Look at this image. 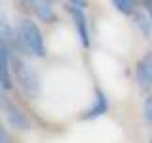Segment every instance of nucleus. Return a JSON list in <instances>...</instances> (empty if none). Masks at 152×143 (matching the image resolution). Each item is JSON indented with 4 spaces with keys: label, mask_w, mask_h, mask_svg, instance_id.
<instances>
[{
    "label": "nucleus",
    "mask_w": 152,
    "mask_h": 143,
    "mask_svg": "<svg viewBox=\"0 0 152 143\" xmlns=\"http://www.w3.org/2000/svg\"><path fill=\"white\" fill-rule=\"evenodd\" d=\"M13 38L17 42V48L23 50V54L34 55V57H44L46 55V46H44V36L38 25L31 19H21L17 29L13 31Z\"/></svg>",
    "instance_id": "nucleus-1"
},
{
    "label": "nucleus",
    "mask_w": 152,
    "mask_h": 143,
    "mask_svg": "<svg viewBox=\"0 0 152 143\" xmlns=\"http://www.w3.org/2000/svg\"><path fill=\"white\" fill-rule=\"evenodd\" d=\"M13 71H15V78L23 92L31 97H38L40 95V80H38L34 69L25 59H13Z\"/></svg>",
    "instance_id": "nucleus-2"
},
{
    "label": "nucleus",
    "mask_w": 152,
    "mask_h": 143,
    "mask_svg": "<svg viewBox=\"0 0 152 143\" xmlns=\"http://www.w3.org/2000/svg\"><path fill=\"white\" fill-rule=\"evenodd\" d=\"M135 80L141 90H148L152 86V52H148L135 67Z\"/></svg>",
    "instance_id": "nucleus-3"
},
{
    "label": "nucleus",
    "mask_w": 152,
    "mask_h": 143,
    "mask_svg": "<svg viewBox=\"0 0 152 143\" xmlns=\"http://www.w3.org/2000/svg\"><path fill=\"white\" fill-rule=\"evenodd\" d=\"M70 13H72L74 27H76V32L80 36V42H82L84 48H88L89 46V29H88V17H86L84 10L78 8V6H72L70 8Z\"/></svg>",
    "instance_id": "nucleus-4"
},
{
    "label": "nucleus",
    "mask_w": 152,
    "mask_h": 143,
    "mask_svg": "<svg viewBox=\"0 0 152 143\" xmlns=\"http://www.w3.org/2000/svg\"><path fill=\"white\" fill-rule=\"evenodd\" d=\"M28 4L32 6L34 13L42 19V21H46V23H53L55 21L57 15H55V10L51 6V2H48V0H28Z\"/></svg>",
    "instance_id": "nucleus-5"
},
{
    "label": "nucleus",
    "mask_w": 152,
    "mask_h": 143,
    "mask_svg": "<svg viewBox=\"0 0 152 143\" xmlns=\"http://www.w3.org/2000/svg\"><path fill=\"white\" fill-rule=\"evenodd\" d=\"M107 109H108V99H107V95H104L101 90H97L95 92V101L93 105L88 109V111H84L82 116L88 120V118H97V116H101V114L107 113Z\"/></svg>",
    "instance_id": "nucleus-6"
},
{
    "label": "nucleus",
    "mask_w": 152,
    "mask_h": 143,
    "mask_svg": "<svg viewBox=\"0 0 152 143\" xmlns=\"http://www.w3.org/2000/svg\"><path fill=\"white\" fill-rule=\"evenodd\" d=\"M4 111H6V116L10 124H12L13 128H19V130H28V120L25 118V114H23L15 105L4 101Z\"/></svg>",
    "instance_id": "nucleus-7"
},
{
    "label": "nucleus",
    "mask_w": 152,
    "mask_h": 143,
    "mask_svg": "<svg viewBox=\"0 0 152 143\" xmlns=\"http://www.w3.org/2000/svg\"><path fill=\"white\" fill-rule=\"evenodd\" d=\"M10 69H12V61H10V50L8 44L2 42V90L8 92L12 88V78H10Z\"/></svg>",
    "instance_id": "nucleus-8"
},
{
    "label": "nucleus",
    "mask_w": 152,
    "mask_h": 143,
    "mask_svg": "<svg viewBox=\"0 0 152 143\" xmlns=\"http://www.w3.org/2000/svg\"><path fill=\"white\" fill-rule=\"evenodd\" d=\"M112 4L120 13H124V15H131L137 10V0H112Z\"/></svg>",
    "instance_id": "nucleus-9"
},
{
    "label": "nucleus",
    "mask_w": 152,
    "mask_h": 143,
    "mask_svg": "<svg viewBox=\"0 0 152 143\" xmlns=\"http://www.w3.org/2000/svg\"><path fill=\"white\" fill-rule=\"evenodd\" d=\"M135 23H137V27H141L142 29V32H145L146 36L152 32V23H150V17L148 15H145V13H141V12H137V15H135Z\"/></svg>",
    "instance_id": "nucleus-10"
},
{
    "label": "nucleus",
    "mask_w": 152,
    "mask_h": 143,
    "mask_svg": "<svg viewBox=\"0 0 152 143\" xmlns=\"http://www.w3.org/2000/svg\"><path fill=\"white\" fill-rule=\"evenodd\" d=\"M145 118L152 124V97H148L145 101Z\"/></svg>",
    "instance_id": "nucleus-11"
},
{
    "label": "nucleus",
    "mask_w": 152,
    "mask_h": 143,
    "mask_svg": "<svg viewBox=\"0 0 152 143\" xmlns=\"http://www.w3.org/2000/svg\"><path fill=\"white\" fill-rule=\"evenodd\" d=\"M142 4H145V8H146V13H148V17H150V23H152V0H142Z\"/></svg>",
    "instance_id": "nucleus-12"
},
{
    "label": "nucleus",
    "mask_w": 152,
    "mask_h": 143,
    "mask_svg": "<svg viewBox=\"0 0 152 143\" xmlns=\"http://www.w3.org/2000/svg\"><path fill=\"white\" fill-rule=\"evenodd\" d=\"M70 2H72V6H78V8H82L86 0H70Z\"/></svg>",
    "instance_id": "nucleus-13"
},
{
    "label": "nucleus",
    "mask_w": 152,
    "mask_h": 143,
    "mask_svg": "<svg viewBox=\"0 0 152 143\" xmlns=\"http://www.w3.org/2000/svg\"><path fill=\"white\" fill-rule=\"evenodd\" d=\"M2 143H8V132L2 130Z\"/></svg>",
    "instance_id": "nucleus-14"
},
{
    "label": "nucleus",
    "mask_w": 152,
    "mask_h": 143,
    "mask_svg": "<svg viewBox=\"0 0 152 143\" xmlns=\"http://www.w3.org/2000/svg\"><path fill=\"white\" fill-rule=\"evenodd\" d=\"M150 143H152V137H150Z\"/></svg>",
    "instance_id": "nucleus-15"
}]
</instances>
